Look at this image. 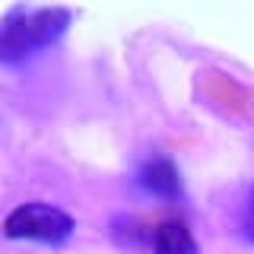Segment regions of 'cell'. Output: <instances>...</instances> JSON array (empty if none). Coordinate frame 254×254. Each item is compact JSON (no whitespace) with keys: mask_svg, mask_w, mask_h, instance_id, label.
<instances>
[{"mask_svg":"<svg viewBox=\"0 0 254 254\" xmlns=\"http://www.w3.org/2000/svg\"><path fill=\"white\" fill-rule=\"evenodd\" d=\"M70 10L64 6H13L0 19V61L13 64L29 54L51 48L70 26Z\"/></svg>","mask_w":254,"mask_h":254,"instance_id":"6da1fadb","label":"cell"},{"mask_svg":"<svg viewBox=\"0 0 254 254\" xmlns=\"http://www.w3.org/2000/svg\"><path fill=\"white\" fill-rule=\"evenodd\" d=\"M76 222L67 210L42 200L19 203L3 219V235L13 242H45V245H64L73 235Z\"/></svg>","mask_w":254,"mask_h":254,"instance_id":"7a4b0ae2","label":"cell"},{"mask_svg":"<svg viewBox=\"0 0 254 254\" xmlns=\"http://www.w3.org/2000/svg\"><path fill=\"white\" fill-rule=\"evenodd\" d=\"M137 188L149 197H159V200H175V197H181V175H178L172 159L153 156L140 165Z\"/></svg>","mask_w":254,"mask_h":254,"instance_id":"3957f363","label":"cell"},{"mask_svg":"<svg viewBox=\"0 0 254 254\" xmlns=\"http://www.w3.org/2000/svg\"><path fill=\"white\" fill-rule=\"evenodd\" d=\"M153 254H200V248L185 222L169 219L159 222L153 232Z\"/></svg>","mask_w":254,"mask_h":254,"instance_id":"277c9868","label":"cell"},{"mask_svg":"<svg viewBox=\"0 0 254 254\" xmlns=\"http://www.w3.org/2000/svg\"><path fill=\"white\" fill-rule=\"evenodd\" d=\"M242 229H245V238L254 245V190H251V200L245 206V219H242Z\"/></svg>","mask_w":254,"mask_h":254,"instance_id":"5b68a950","label":"cell"}]
</instances>
